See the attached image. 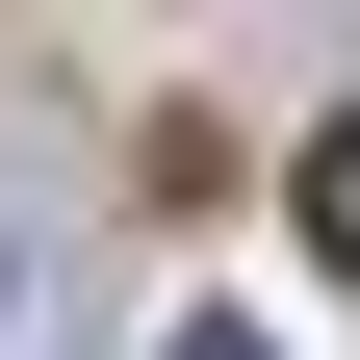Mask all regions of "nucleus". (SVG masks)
Segmentation results:
<instances>
[{"instance_id": "nucleus-1", "label": "nucleus", "mask_w": 360, "mask_h": 360, "mask_svg": "<svg viewBox=\"0 0 360 360\" xmlns=\"http://www.w3.org/2000/svg\"><path fill=\"white\" fill-rule=\"evenodd\" d=\"M0 360H77V257H52V206H0Z\"/></svg>"}, {"instance_id": "nucleus-2", "label": "nucleus", "mask_w": 360, "mask_h": 360, "mask_svg": "<svg viewBox=\"0 0 360 360\" xmlns=\"http://www.w3.org/2000/svg\"><path fill=\"white\" fill-rule=\"evenodd\" d=\"M309 257H335V283H360V103L309 129Z\"/></svg>"}, {"instance_id": "nucleus-3", "label": "nucleus", "mask_w": 360, "mask_h": 360, "mask_svg": "<svg viewBox=\"0 0 360 360\" xmlns=\"http://www.w3.org/2000/svg\"><path fill=\"white\" fill-rule=\"evenodd\" d=\"M155 360H257V335H232V309H180V335H155Z\"/></svg>"}]
</instances>
